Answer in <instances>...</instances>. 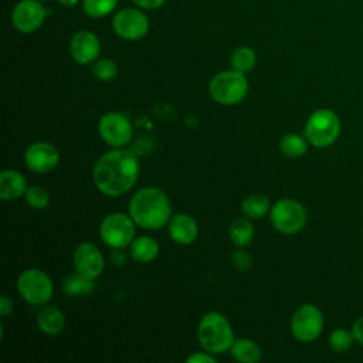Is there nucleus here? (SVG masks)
<instances>
[{
  "label": "nucleus",
  "mask_w": 363,
  "mask_h": 363,
  "mask_svg": "<svg viewBox=\"0 0 363 363\" xmlns=\"http://www.w3.org/2000/svg\"><path fill=\"white\" fill-rule=\"evenodd\" d=\"M139 173L138 156L132 150L115 147L98 157L92 169V180L102 194L121 197L136 184Z\"/></svg>",
  "instance_id": "obj_1"
},
{
  "label": "nucleus",
  "mask_w": 363,
  "mask_h": 363,
  "mask_svg": "<svg viewBox=\"0 0 363 363\" xmlns=\"http://www.w3.org/2000/svg\"><path fill=\"white\" fill-rule=\"evenodd\" d=\"M129 214L138 227L159 230L169 224L172 216L170 200L159 187L139 189L129 200Z\"/></svg>",
  "instance_id": "obj_2"
},
{
  "label": "nucleus",
  "mask_w": 363,
  "mask_h": 363,
  "mask_svg": "<svg viewBox=\"0 0 363 363\" xmlns=\"http://www.w3.org/2000/svg\"><path fill=\"white\" fill-rule=\"evenodd\" d=\"M200 346L213 353L221 354L231 349L235 337L228 319L220 312H208L201 316L197 326Z\"/></svg>",
  "instance_id": "obj_3"
},
{
  "label": "nucleus",
  "mask_w": 363,
  "mask_h": 363,
  "mask_svg": "<svg viewBox=\"0 0 363 363\" xmlns=\"http://www.w3.org/2000/svg\"><path fill=\"white\" fill-rule=\"evenodd\" d=\"M248 86L250 85L245 74L231 68L216 74L210 79L208 94L214 102L224 106H231L244 101L248 94Z\"/></svg>",
  "instance_id": "obj_4"
},
{
  "label": "nucleus",
  "mask_w": 363,
  "mask_h": 363,
  "mask_svg": "<svg viewBox=\"0 0 363 363\" xmlns=\"http://www.w3.org/2000/svg\"><path fill=\"white\" fill-rule=\"evenodd\" d=\"M340 119L337 113L329 108L313 111L305 123V138L315 147H329L340 135Z\"/></svg>",
  "instance_id": "obj_5"
},
{
  "label": "nucleus",
  "mask_w": 363,
  "mask_h": 363,
  "mask_svg": "<svg viewBox=\"0 0 363 363\" xmlns=\"http://www.w3.org/2000/svg\"><path fill=\"white\" fill-rule=\"evenodd\" d=\"M136 223L130 214L121 211L109 213L99 225V237L112 250H123L135 240Z\"/></svg>",
  "instance_id": "obj_6"
},
{
  "label": "nucleus",
  "mask_w": 363,
  "mask_h": 363,
  "mask_svg": "<svg viewBox=\"0 0 363 363\" xmlns=\"http://www.w3.org/2000/svg\"><path fill=\"white\" fill-rule=\"evenodd\" d=\"M17 292L30 305H45L52 298L50 275L40 268H27L17 278Z\"/></svg>",
  "instance_id": "obj_7"
},
{
  "label": "nucleus",
  "mask_w": 363,
  "mask_h": 363,
  "mask_svg": "<svg viewBox=\"0 0 363 363\" xmlns=\"http://www.w3.org/2000/svg\"><path fill=\"white\" fill-rule=\"evenodd\" d=\"M269 220L278 233L292 235L305 227L308 216L305 207L298 200L285 197L272 204Z\"/></svg>",
  "instance_id": "obj_8"
},
{
  "label": "nucleus",
  "mask_w": 363,
  "mask_h": 363,
  "mask_svg": "<svg viewBox=\"0 0 363 363\" xmlns=\"http://www.w3.org/2000/svg\"><path fill=\"white\" fill-rule=\"evenodd\" d=\"M325 326V319L322 311L313 303L301 305L291 318V333L302 343H311L316 340Z\"/></svg>",
  "instance_id": "obj_9"
},
{
  "label": "nucleus",
  "mask_w": 363,
  "mask_h": 363,
  "mask_svg": "<svg viewBox=\"0 0 363 363\" xmlns=\"http://www.w3.org/2000/svg\"><path fill=\"white\" fill-rule=\"evenodd\" d=\"M113 33L125 41L142 40L150 30V20L139 7H125L112 17Z\"/></svg>",
  "instance_id": "obj_10"
},
{
  "label": "nucleus",
  "mask_w": 363,
  "mask_h": 363,
  "mask_svg": "<svg viewBox=\"0 0 363 363\" xmlns=\"http://www.w3.org/2000/svg\"><path fill=\"white\" fill-rule=\"evenodd\" d=\"M101 139L112 147H125L130 143L133 128L130 121L122 112H106L98 122Z\"/></svg>",
  "instance_id": "obj_11"
},
{
  "label": "nucleus",
  "mask_w": 363,
  "mask_h": 363,
  "mask_svg": "<svg viewBox=\"0 0 363 363\" xmlns=\"http://www.w3.org/2000/svg\"><path fill=\"white\" fill-rule=\"evenodd\" d=\"M47 18V10L40 0H20L14 4L10 21L21 34H33L43 27Z\"/></svg>",
  "instance_id": "obj_12"
},
{
  "label": "nucleus",
  "mask_w": 363,
  "mask_h": 363,
  "mask_svg": "<svg viewBox=\"0 0 363 363\" xmlns=\"http://www.w3.org/2000/svg\"><path fill=\"white\" fill-rule=\"evenodd\" d=\"M24 162L28 170L34 173H48L58 166L60 152L52 143L38 140L27 146L24 152Z\"/></svg>",
  "instance_id": "obj_13"
},
{
  "label": "nucleus",
  "mask_w": 363,
  "mask_h": 363,
  "mask_svg": "<svg viewBox=\"0 0 363 363\" xmlns=\"http://www.w3.org/2000/svg\"><path fill=\"white\" fill-rule=\"evenodd\" d=\"M105 268V259L101 250L94 244L84 241L75 247L74 251V269L79 275L96 279Z\"/></svg>",
  "instance_id": "obj_14"
},
{
  "label": "nucleus",
  "mask_w": 363,
  "mask_h": 363,
  "mask_svg": "<svg viewBox=\"0 0 363 363\" xmlns=\"http://www.w3.org/2000/svg\"><path fill=\"white\" fill-rule=\"evenodd\" d=\"M69 55L79 65L92 64L99 58L101 41L94 31L78 30L69 40Z\"/></svg>",
  "instance_id": "obj_15"
},
{
  "label": "nucleus",
  "mask_w": 363,
  "mask_h": 363,
  "mask_svg": "<svg viewBox=\"0 0 363 363\" xmlns=\"http://www.w3.org/2000/svg\"><path fill=\"white\" fill-rule=\"evenodd\" d=\"M167 231L174 242L180 245H190L199 235V225L191 216L186 213H177L170 217Z\"/></svg>",
  "instance_id": "obj_16"
},
{
  "label": "nucleus",
  "mask_w": 363,
  "mask_h": 363,
  "mask_svg": "<svg viewBox=\"0 0 363 363\" xmlns=\"http://www.w3.org/2000/svg\"><path fill=\"white\" fill-rule=\"evenodd\" d=\"M28 186L26 176L16 169H4L0 173V199L10 201L26 194Z\"/></svg>",
  "instance_id": "obj_17"
},
{
  "label": "nucleus",
  "mask_w": 363,
  "mask_h": 363,
  "mask_svg": "<svg viewBox=\"0 0 363 363\" xmlns=\"http://www.w3.org/2000/svg\"><path fill=\"white\" fill-rule=\"evenodd\" d=\"M65 322L64 312L54 305L45 303L37 312V326L48 336L60 335L65 328Z\"/></svg>",
  "instance_id": "obj_18"
},
{
  "label": "nucleus",
  "mask_w": 363,
  "mask_h": 363,
  "mask_svg": "<svg viewBox=\"0 0 363 363\" xmlns=\"http://www.w3.org/2000/svg\"><path fill=\"white\" fill-rule=\"evenodd\" d=\"M159 251H160L159 242L149 235H140L135 238L129 245L130 257L140 264H147L155 261L159 255Z\"/></svg>",
  "instance_id": "obj_19"
},
{
  "label": "nucleus",
  "mask_w": 363,
  "mask_h": 363,
  "mask_svg": "<svg viewBox=\"0 0 363 363\" xmlns=\"http://www.w3.org/2000/svg\"><path fill=\"white\" fill-rule=\"evenodd\" d=\"M228 235L237 248L247 247L254 240V235H255L251 218H248L247 216L234 218L230 224Z\"/></svg>",
  "instance_id": "obj_20"
},
{
  "label": "nucleus",
  "mask_w": 363,
  "mask_h": 363,
  "mask_svg": "<svg viewBox=\"0 0 363 363\" xmlns=\"http://www.w3.org/2000/svg\"><path fill=\"white\" fill-rule=\"evenodd\" d=\"M230 350L233 357L241 363H257L262 356V352L258 343H255L248 337L235 339Z\"/></svg>",
  "instance_id": "obj_21"
},
{
  "label": "nucleus",
  "mask_w": 363,
  "mask_h": 363,
  "mask_svg": "<svg viewBox=\"0 0 363 363\" xmlns=\"http://www.w3.org/2000/svg\"><path fill=\"white\" fill-rule=\"evenodd\" d=\"M271 201L261 193H252L247 196L241 203V210L248 218H262L271 211Z\"/></svg>",
  "instance_id": "obj_22"
},
{
  "label": "nucleus",
  "mask_w": 363,
  "mask_h": 363,
  "mask_svg": "<svg viewBox=\"0 0 363 363\" xmlns=\"http://www.w3.org/2000/svg\"><path fill=\"white\" fill-rule=\"evenodd\" d=\"M95 279L85 278L78 272L71 274L64 278L62 281V291L67 296H82L88 295L95 288Z\"/></svg>",
  "instance_id": "obj_23"
},
{
  "label": "nucleus",
  "mask_w": 363,
  "mask_h": 363,
  "mask_svg": "<svg viewBox=\"0 0 363 363\" xmlns=\"http://www.w3.org/2000/svg\"><path fill=\"white\" fill-rule=\"evenodd\" d=\"M230 64H231L233 69L240 71L242 74H247V72L254 69V67L257 64V54L251 47H247V45L237 47L231 52Z\"/></svg>",
  "instance_id": "obj_24"
},
{
  "label": "nucleus",
  "mask_w": 363,
  "mask_h": 363,
  "mask_svg": "<svg viewBox=\"0 0 363 363\" xmlns=\"http://www.w3.org/2000/svg\"><path fill=\"white\" fill-rule=\"evenodd\" d=\"M308 145H309V142L305 138V135L302 136L298 133H286L279 140V150L285 156L295 159V157H301L306 153Z\"/></svg>",
  "instance_id": "obj_25"
},
{
  "label": "nucleus",
  "mask_w": 363,
  "mask_h": 363,
  "mask_svg": "<svg viewBox=\"0 0 363 363\" xmlns=\"http://www.w3.org/2000/svg\"><path fill=\"white\" fill-rule=\"evenodd\" d=\"M118 3L119 0H81V7L89 18H102L113 13Z\"/></svg>",
  "instance_id": "obj_26"
},
{
  "label": "nucleus",
  "mask_w": 363,
  "mask_h": 363,
  "mask_svg": "<svg viewBox=\"0 0 363 363\" xmlns=\"http://www.w3.org/2000/svg\"><path fill=\"white\" fill-rule=\"evenodd\" d=\"M92 75L102 82H109L118 75V65L111 58H98L91 65Z\"/></svg>",
  "instance_id": "obj_27"
},
{
  "label": "nucleus",
  "mask_w": 363,
  "mask_h": 363,
  "mask_svg": "<svg viewBox=\"0 0 363 363\" xmlns=\"http://www.w3.org/2000/svg\"><path fill=\"white\" fill-rule=\"evenodd\" d=\"M354 342V336L352 329L347 330L345 328H336L329 335V346L336 353H343L352 347Z\"/></svg>",
  "instance_id": "obj_28"
},
{
  "label": "nucleus",
  "mask_w": 363,
  "mask_h": 363,
  "mask_svg": "<svg viewBox=\"0 0 363 363\" xmlns=\"http://www.w3.org/2000/svg\"><path fill=\"white\" fill-rule=\"evenodd\" d=\"M24 197H26L28 207H31L34 210H43L50 203L48 191L45 189H43L41 186H30L27 189Z\"/></svg>",
  "instance_id": "obj_29"
},
{
  "label": "nucleus",
  "mask_w": 363,
  "mask_h": 363,
  "mask_svg": "<svg viewBox=\"0 0 363 363\" xmlns=\"http://www.w3.org/2000/svg\"><path fill=\"white\" fill-rule=\"evenodd\" d=\"M231 261L238 271H245L251 267V255L244 250H235L231 255Z\"/></svg>",
  "instance_id": "obj_30"
},
{
  "label": "nucleus",
  "mask_w": 363,
  "mask_h": 363,
  "mask_svg": "<svg viewBox=\"0 0 363 363\" xmlns=\"http://www.w3.org/2000/svg\"><path fill=\"white\" fill-rule=\"evenodd\" d=\"M216 357L213 353L204 350V352H196V353H191L187 359H186V363H216Z\"/></svg>",
  "instance_id": "obj_31"
},
{
  "label": "nucleus",
  "mask_w": 363,
  "mask_h": 363,
  "mask_svg": "<svg viewBox=\"0 0 363 363\" xmlns=\"http://www.w3.org/2000/svg\"><path fill=\"white\" fill-rule=\"evenodd\" d=\"M132 3L136 7H139V9L145 10V11H149V10L160 9L166 3V0H132Z\"/></svg>",
  "instance_id": "obj_32"
},
{
  "label": "nucleus",
  "mask_w": 363,
  "mask_h": 363,
  "mask_svg": "<svg viewBox=\"0 0 363 363\" xmlns=\"http://www.w3.org/2000/svg\"><path fill=\"white\" fill-rule=\"evenodd\" d=\"M352 333L354 336V342H357L359 345L363 346V315L359 316L353 325H352Z\"/></svg>",
  "instance_id": "obj_33"
},
{
  "label": "nucleus",
  "mask_w": 363,
  "mask_h": 363,
  "mask_svg": "<svg viewBox=\"0 0 363 363\" xmlns=\"http://www.w3.org/2000/svg\"><path fill=\"white\" fill-rule=\"evenodd\" d=\"M11 312H13V301L9 296L3 295L0 298V316L7 318Z\"/></svg>",
  "instance_id": "obj_34"
},
{
  "label": "nucleus",
  "mask_w": 363,
  "mask_h": 363,
  "mask_svg": "<svg viewBox=\"0 0 363 363\" xmlns=\"http://www.w3.org/2000/svg\"><path fill=\"white\" fill-rule=\"evenodd\" d=\"M61 7H75L79 0H55Z\"/></svg>",
  "instance_id": "obj_35"
},
{
  "label": "nucleus",
  "mask_w": 363,
  "mask_h": 363,
  "mask_svg": "<svg viewBox=\"0 0 363 363\" xmlns=\"http://www.w3.org/2000/svg\"><path fill=\"white\" fill-rule=\"evenodd\" d=\"M40 1H43V3H44V1H50V0H40Z\"/></svg>",
  "instance_id": "obj_36"
}]
</instances>
